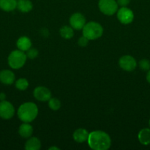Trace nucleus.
<instances>
[{
	"mask_svg": "<svg viewBox=\"0 0 150 150\" xmlns=\"http://www.w3.org/2000/svg\"><path fill=\"white\" fill-rule=\"evenodd\" d=\"M49 150H52V149H56V150H57V149H59L58 147H57V146H51V147H49Z\"/></svg>",
	"mask_w": 150,
	"mask_h": 150,
	"instance_id": "cd10ccee",
	"label": "nucleus"
},
{
	"mask_svg": "<svg viewBox=\"0 0 150 150\" xmlns=\"http://www.w3.org/2000/svg\"><path fill=\"white\" fill-rule=\"evenodd\" d=\"M16 8L21 13H29L33 8V4L29 0H18Z\"/></svg>",
	"mask_w": 150,
	"mask_h": 150,
	"instance_id": "dca6fc26",
	"label": "nucleus"
},
{
	"mask_svg": "<svg viewBox=\"0 0 150 150\" xmlns=\"http://www.w3.org/2000/svg\"><path fill=\"white\" fill-rule=\"evenodd\" d=\"M138 138L141 144H150V129L144 128L140 130L138 135Z\"/></svg>",
	"mask_w": 150,
	"mask_h": 150,
	"instance_id": "a211bd4d",
	"label": "nucleus"
},
{
	"mask_svg": "<svg viewBox=\"0 0 150 150\" xmlns=\"http://www.w3.org/2000/svg\"><path fill=\"white\" fill-rule=\"evenodd\" d=\"M60 34L62 38L64 39H71L74 36V29L71 26H63L60 28Z\"/></svg>",
	"mask_w": 150,
	"mask_h": 150,
	"instance_id": "6ab92c4d",
	"label": "nucleus"
},
{
	"mask_svg": "<svg viewBox=\"0 0 150 150\" xmlns=\"http://www.w3.org/2000/svg\"><path fill=\"white\" fill-rule=\"evenodd\" d=\"M119 64L122 70L128 72L133 71L137 67L136 60L130 55H124L121 57Z\"/></svg>",
	"mask_w": 150,
	"mask_h": 150,
	"instance_id": "0eeeda50",
	"label": "nucleus"
},
{
	"mask_svg": "<svg viewBox=\"0 0 150 150\" xmlns=\"http://www.w3.org/2000/svg\"><path fill=\"white\" fill-rule=\"evenodd\" d=\"M33 95L36 100L41 102L48 101L51 98V91L45 86H40L34 89Z\"/></svg>",
	"mask_w": 150,
	"mask_h": 150,
	"instance_id": "9d476101",
	"label": "nucleus"
},
{
	"mask_svg": "<svg viewBox=\"0 0 150 150\" xmlns=\"http://www.w3.org/2000/svg\"><path fill=\"white\" fill-rule=\"evenodd\" d=\"M15 108L11 103L7 100L0 101V117L4 120H10L14 116Z\"/></svg>",
	"mask_w": 150,
	"mask_h": 150,
	"instance_id": "423d86ee",
	"label": "nucleus"
},
{
	"mask_svg": "<svg viewBox=\"0 0 150 150\" xmlns=\"http://www.w3.org/2000/svg\"><path fill=\"white\" fill-rule=\"evenodd\" d=\"M19 133L22 138L28 139V138L31 137L33 133V128H32V125H29V123L24 122L19 127Z\"/></svg>",
	"mask_w": 150,
	"mask_h": 150,
	"instance_id": "4468645a",
	"label": "nucleus"
},
{
	"mask_svg": "<svg viewBox=\"0 0 150 150\" xmlns=\"http://www.w3.org/2000/svg\"><path fill=\"white\" fill-rule=\"evenodd\" d=\"M149 126H150V120H149Z\"/></svg>",
	"mask_w": 150,
	"mask_h": 150,
	"instance_id": "c85d7f7f",
	"label": "nucleus"
},
{
	"mask_svg": "<svg viewBox=\"0 0 150 150\" xmlns=\"http://www.w3.org/2000/svg\"><path fill=\"white\" fill-rule=\"evenodd\" d=\"M130 2V0H117L118 5L121 7H126Z\"/></svg>",
	"mask_w": 150,
	"mask_h": 150,
	"instance_id": "393cba45",
	"label": "nucleus"
},
{
	"mask_svg": "<svg viewBox=\"0 0 150 150\" xmlns=\"http://www.w3.org/2000/svg\"><path fill=\"white\" fill-rule=\"evenodd\" d=\"M26 59H27V57L24 51L18 49L14 50L9 54L7 62H8L9 66L11 68L18 70L24 65Z\"/></svg>",
	"mask_w": 150,
	"mask_h": 150,
	"instance_id": "20e7f679",
	"label": "nucleus"
},
{
	"mask_svg": "<svg viewBox=\"0 0 150 150\" xmlns=\"http://www.w3.org/2000/svg\"><path fill=\"white\" fill-rule=\"evenodd\" d=\"M89 133L84 128H79L73 133V139L77 143H83L88 141Z\"/></svg>",
	"mask_w": 150,
	"mask_h": 150,
	"instance_id": "f8f14e48",
	"label": "nucleus"
},
{
	"mask_svg": "<svg viewBox=\"0 0 150 150\" xmlns=\"http://www.w3.org/2000/svg\"><path fill=\"white\" fill-rule=\"evenodd\" d=\"M15 86L19 90L21 91H24L26 90V89L29 86V82L24 78H21V79H18L16 81V83H15Z\"/></svg>",
	"mask_w": 150,
	"mask_h": 150,
	"instance_id": "aec40b11",
	"label": "nucleus"
},
{
	"mask_svg": "<svg viewBox=\"0 0 150 150\" xmlns=\"http://www.w3.org/2000/svg\"><path fill=\"white\" fill-rule=\"evenodd\" d=\"M38 114V106L34 103H24L19 106L17 111L18 117L23 122H31Z\"/></svg>",
	"mask_w": 150,
	"mask_h": 150,
	"instance_id": "f03ea898",
	"label": "nucleus"
},
{
	"mask_svg": "<svg viewBox=\"0 0 150 150\" xmlns=\"http://www.w3.org/2000/svg\"><path fill=\"white\" fill-rule=\"evenodd\" d=\"M117 18L123 24H129L134 19V13L126 7H121L117 11Z\"/></svg>",
	"mask_w": 150,
	"mask_h": 150,
	"instance_id": "6e6552de",
	"label": "nucleus"
},
{
	"mask_svg": "<svg viewBox=\"0 0 150 150\" xmlns=\"http://www.w3.org/2000/svg\"><path fill=\"white\" fill-rule=\"evenodd\" d=\"M41 141L37 137H31L25 143L24 148L26 150H38L41 148Z\"/></svg>",
	"mask_w": 150,
	"mask_h": 150,
	"instance_id": "f3484780",
	"label": "nucleus"
},
{
	"mask_svg": "<svg viewBox=\"0 0 150 150\" xmlns=\"http://www.w3.org/2000/svg\"><path fill=\"white\" fill-rule=\"evenodd\" d=\"M83 36L89 40H94L101 38L103 35V28L101 24L95 21H90L85 23L82 29Z\"/></svg>",
	"mask_w": 150,
	"mask_h": 150,
	"instance_id": "7ed1b4c3",
	"label": "nucleus"
},
{
	"mask_svg": "<svg viewBox=\"0 0 150 150\" xmlns=\"http://www.w3.org/2000/svg\"><path fill=\"white\" fill-rule=\"evenodd\" d=\"M99 8L100 11L107 16H113L118 11V3L116 0H99Z\"/></svg>",
	"mask_w": 150,
	"mask_h": 150,
	"instance_id": "39448f33",
	"label": "nucleus"
},
{
	"mask_svg": "<svg viewBox=\"0 0 150 150\" xmlns=\"http://www.w3.org/2000/svg\"><path fill=\"white\" fill-rule=\"evenodd\" d=\"M49 107L52 111H57L61 107V103L57 98H51L49 100Z\"/></svg>",
	"mask_w": 150,
	"mask_h": 150,
	"instance_id": "412c9836",
	"label": "nucleus"
},
{
	"mask_svg": "<svg viewBox=\"0 0 150 150\" xmlns=\"http://www.w3.org/2000/svg\"><path fill=\"white\" fill-rule=\"evenodd\" d=\"M5 98H6V95L3 92H1L0 93V101H3L5 100Z\"/></svg>",
	"mask_w": 150,
	"mask_h": 150,
	"instance_id": "a878e982",
	"label": "nucleus"
},
{
	"mask_svg": "<svg viewBox=\"0 0 150 150\" xmlns=\"http://www.w3.org/2000/svg\"><path fill=\"white\" fill-rule=\"evenodd\" d=\"M88 144L94 150H107L111 146V139L105 132L95 130L89 133Z\"/></svg>",
	"mask_w": 150,
	"mask_h": 150,
	"instance_id": "f257e3e1",
	"label": "nucleus"
},
{
	"mask_svg": "<svg viewBox=\"0 0 150 150\" xmlns=\"http://www.w3.org/2000/svg\"><path fill=\"white\" fill-rule=\"evenodd\" d=\"M146 80H147V81L150 83V70H149L148 73H147V74H146Z\"/></svg>",
	"mask_w": 150,
	"mask_h": 150,
	"instance_id": "bb28decb",
	"label": "nucleus"
},
{
	"mask_svg": "<svg viewBox=\"0 0 150 150\" xmlns=\"http://www.w3.org/2000/svg\"><path fill=\"white\" fill-rule=\"evenodd\" d=\"M139 67L142 70H144V71H149L150 70V61L148 59H141V61L139 62Z\"/></svg>",
	"mask_w": 150,
	"mask_h": 150,
	"instance_id": "4be33fe9",
	"label": "nucleus"
},
{
	"mask_svg": "<svg viewBox=\"0 0 150 150\" xmlns=\"http://www.w3.org/2000/svg\"><path fill=\"white\" fill-rule=\"evenodd\" d=\"M15 75L11 70H3L0 71V82L6 85H10L14 83Z\"/></svg>",
	"mask_w": 150,
	"mask_h": 150,
	"instance_id": "9b49d317",
	"label": "nucleus"
},
{
	"mask_svg": "<svg viewBox=\"0 0 150 150\" xmlns=\"http://www.w3.org/2000/svg\"><path fill=\"white\" fill-rule=\"evenodd\" d=\"M16 45L18 47V49L26 52L32 46V42L29 38L26 36H22L18 39Z\"/></svg>",
	"mask_w": 150,
	"mask_h": 150,
	"instance_id": "ddd939ff",
	"label": "nucleus"
},
{
	"mask_svg": "<svg viewBox=\"0 0 150 150\" xmlns=\"http://www.w3.org/2000/svg\"><path fill=\"white\" fill-rule=\"evenodd\" d=\"M88 41H89V40L88 38H85V36H82L78 40V45L80 47H85L88 45Z\"/></svg>",
	"mask_w": 150,
	"mask_h": 150,
	"instance_id": "b1692460",
	"label": "nucleus"
},
{
	"mask_svg": "<svg viewBox=\"0 0 150 150\" xmlns=\"http://www.w3.org/2000/svg\"><path fill=\"white\" fill-rule=\"evenodd\" d=\"M69 23L74 29L81 30L83 29L84 26L86 23V20H85V16L82 13H75L71 16Z\"/></svg>",
	"mask_w": 150,
	"mask_h": 150,
	"instance_id": "1a4fd4ad",
	"label": "nucleus"
},
{
	"mask_svg": "<svg viewBox=\"0 0 150 150\" xmlns=\"http://www.w3.org/2000/svg\"><path fill=\"white\" fill-rule=\"evenodd\" d=\"M26 55L27 58L30 59H35L38 55V51L36 48H29V50L26 51Z\"/></svg>",
	"mask_w": 150,
	"mask_h": 150,
	"instance_id": "5701e85b",
	"label": "nucleus"
},
{
	"mask_svg": "<svg viewBox=\"0 0 150 150\" xmlns=\"http://www.w3.org/2000/svg\"><path fill=\"white\" fill-rule=\"evenodd\" d=\"M16 7H17L16 0H0V9L3 11H13Z\"/></svg>",
	"mask_w": 150,
	"mask_h": 150,
	"instance_id": "2eb2a0df",
	"label": "nucleus"
}]
</instances>
